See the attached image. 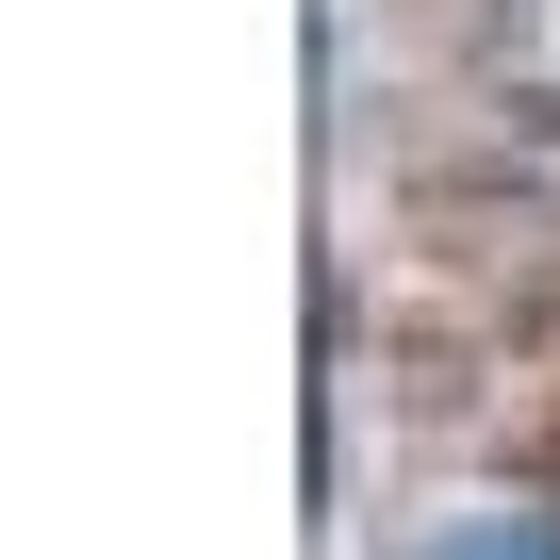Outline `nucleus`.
<instances>
[{"instance_id":"nucleus-1","label":"nucleus","mask_w":560,"mask_h":560,"mask_svg":"<svg viewBox=\"0 0 560 560\" xmlns=\"http://www.w3.org/2000/svg\"><path fill=\"white\" fill-rule=\"evenodd\" d=\"M445 560H560V544H544V527H462Z\"/></svg>"}]
</instances>
